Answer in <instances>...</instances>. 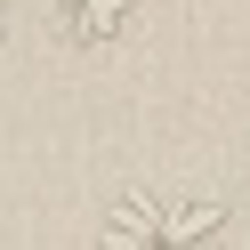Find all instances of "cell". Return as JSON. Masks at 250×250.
<instances>
[{
  "mask_svg": "<svg viewBox=\"0 0 250 250\" xmlns=\"http://www.w3.org/2000/svg\"><path fill=\"white\" fill-rule=\"evenodd\" d=\"M105 242L121 250H146V242H226V202H202V194H121L113 210H105Z\"/></svg>",
  "mask_w": 250,
  "mask_h": 250,
  "instance_id": "obj_1",
  "label": "cell"
},
{
  "mask_svg": "<svg viewBox=\"0 0 250 250\" xmlns=\"http://www.w3.org/2000/svg\"><path fill=\"white\" fill-rule=\"evenodd\" d=\"M137 17V0H57V24H65L81 49H105V41H121Z\"/></svg>",
  "mask_w": 250,
  "mask_h": 250,
  "instance_id": "obj_2",
  "label": "cell"
},
{
  "mask_svg": "<svg viewBox=\"0 0 250 250\" xmlns=\"http://www.w3.org/2000/svg\"><path fill=\"white\" fill-rule=\"evenodd\" d=\"M0 33H8V17H0Z\"/></svg>",
  "mask_w": 250,
  "mask_h": 250,
  "instance_id": "obj_3",
  "label": "cell"
}]
</instances>
